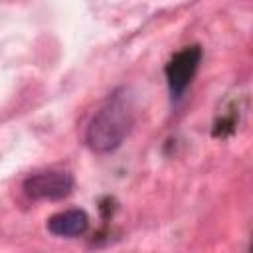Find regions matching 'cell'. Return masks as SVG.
Instances as JSON below:
<instances>
[{"label": "cell", "mask_w": 253, "mask_h": 253, "mask_svg": "<svg viewBox=\"0 0 253 253\" xmlns=\"http://www.w3.org/2000/svg\"><path fill=\"white\" fill-rule=\"evenodd\" d=\"M134 125V111L126 89H119L97 109L85 128V142L97 154L117 150Z\"/></svg>", "instance_id": "6da1fadb"}, {"label": "cell", "mask_w": 253, "mask_h": 253, "mask_svg": "<svg viewBox=\"0 0 253 253\" xmlns=\"http://www.w3.org/2000/svg\"><path fill=\"white\" fill-rule=\"evenodd\" d=\"M30 200H61L73 190V176L67 170H43L30 174L22 184Z\"/></svg>", "instance_id": "7a4b0ae2"}, {"label": "cell", "mask_w": 253, "mask_h": 253, "mask_svg": "<svg viewBox=\"0 0 253 253\" xmlns=\"http://www.w3.org/2000/svg\"><path fill=\"white\" fill-rule=\"evenodd\" d=\"M202 61V47L200 45H186L172 59L166 63V81L172 99H180L188 85L192 83L198 67Z\"/></svg>", "instance_id": "3957f363"}, {"label": "cell", "mask_w": 253, "mask_h": 253, "mask_svg": "<svg viewBox=\"0 0 253 253\" xmlns=\"http://www.w3.org/2000/svg\"><path fill=\"white\" fill-rule=\"evenodd\" d=\"M89 229V215L83 210H65L47 219V231L57 237H77Z\"/></svg>", "instance_id": "277c9868"}]
</instances>
